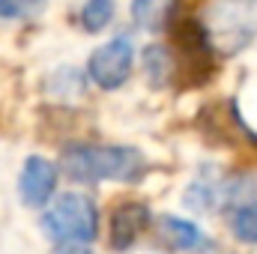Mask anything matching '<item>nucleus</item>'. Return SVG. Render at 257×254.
Returning a JSON list of instances; mask_svg holds the SVG:
<instances>
[{"label":"nucleus","mask_w":257,"mask_h":254,"mask_svg":"<svg viewBox=\"0 0 257 254\" xmlns=\"http://www.w3.org/2000/svg\"><path fill=\"white\" fill-rule=\"evenodd\" d=\"M156 233H159L162 242H168V245L177 248V251H200V248L209 245L206 233H203L194 221L177 218V215H162Z\"/></svg>","instance_id":"7"},{"label":"nucleus","mask_w":257,"mask_h":254,"mask_svg":"<svg viewBox=\"0 0 257 254\" xmlns=\"http://www.w3.org/2000/svg\"><path fill=\"white\" fill-rule=\"evenodd\" d=\"M114 12H117L114 0H87L81 9V27L87 33H102L114 21Z\"/></svg>","instance_id":"11"},{"label":"nucleus","mask_w":257,"mask_h":254,"mask_svg":"<svg viewBox=\"0 0 257 254\" xmlns=\"http://www.w3.org/2000/svg\"><path fill=\"white\" fill-rule=\"evenodd\" d=\"M60 171L75 183H138L147 174V159L135 147L69 144L60 153Z\"/></svg>","instance_id":"1"},{"label":"nucleus","mask_w":257,"mask_h":254,"mask_svg":"<svg viewBox=\"0 0 257 254\" xmlns=\"http://www.w3.org/2000/svg\"><path fill=\"white\" fill-rule=\"evenodd\" d=\"M48 90L57 93L60 99H63V96H81V93H84V75H81L78 69H72V66H63V69H57V72L51 75Z\"/></svg>","instance_id":"12"},{"label":"nucleus","mask_w":257,"mask_h":254,"mask_svg":"<svg viewBox=\"0 0 257 254\" xmlns=\"http://www.w3.org/2000/svg\"><path fill=\"white\" fill-rule=\"evenodd\" d=\"M42 230L54 242H84L90 245L99 236V209L87 194L66 191L42 215Z\"/></svg>","instance_id":"3"},{"label":"nucleus","mask_w":257,"mask_h":254,"mask_svg":"<svg viewBox=\"0 0 257 254\" xmlns=\"http://www.w3.org/2000/svg\"><path fill=\"white\" fill-rule=\"evenodd\" d=\"M221 186L224 180L218 177V168L215 165H203L197 171V177L192 180V186L186 189V206L192 212H209L218 200H221Z\"/></svg>","instance_id":"8"},{"label":"nucleus","mask_w":257,"mask_h":254,"mask_svg":"<svg viewBox=\"0 0 257 254\" xmlns=\"http://www.w3.org/2000/svg\"><path fill=\"white\" fill-rule=\"evenodd\" d=\"M132 63H135V45L128 36H114L105 45H99L90 54L87 72L93 78L96 87L102 90H120L132 75Z\"/></svg>","instance_id":"4"},{"label":"nucleus","mask_w":257,"mask_h":254,"mask_svg":"<svg viewBox=\"0 0 257 254\" xmlns=\"http://www.w3.org/2000/svg\"><path fill=\"white\" fill-rule=\"evenodd\" d=\"M177 0H132V21L147 33H162L174 21Z\"/></svg>","instance_id":"9"},{"label":"nucleus","mask_w":257,"mask_h":254,"mask_svg":"<svg viewBox=\"0 0 257 254\" xmlns=\"http://www.w3.org/2000/svg\"><path fill=\"white\" fill-rule=\"evenodd\" d=\"M54 254H93L90 245H84V242H63V245H57Z\"/></svg>","instance_id":"14"},{"label":"nucleus","mask_w":257,"mask_h":254,"mask_svg":"<svg viewBox=\"0 0 257 254\" xmlns=\"http://www.w3.org/2000/svg\"><path fill=\"white\" fill-rule=\"evenodd\" d=\"M141 60H144V75H147V81H150L153 87H168V84H171V78L177 75L174 54H171L162 42L147 45V48H144V54H141Z\"/></svg>","instance_id":"10"},{"label":"nucleus","mask_w":257,"mask_h":254,"mask_svg":"<svg viewBox=\"0 0 257 254\" xmlns=\"http://www.w3.org/2000/svg\"><path fill=\"white\" fill-rule=\"evenodd\" d=\"M203 33L218 54H239L257 36V0H212L203 18Z\"/></svg>","instance_id":"2"},{"label":"nucleus","mask_w":257,"mask_h":254,"mask_svg":"<svg viewBox=\"0 0 257 254\" xmlns=\"http://www.w3.org/2000/svg\"><path fill=\"white\" fill-rule=\"evenodd\" d=\"M15 6H18L21 18H33L45 9V0H15Z\"/></svg>","instance_id":"13"},{"label":"nucleus","mask_w":257,"mask_h":254,"mask_svg":"<svg viewBox=\"0 0 257 254\" xmlns=\"http://www.w3.org/2000/svg\"><path fill=\"white\" fill-rule=\"evenodd\" d=\"M153 224V215L144 203L138 200H126L120 206H114L111 212V227H108V239H111V248L114 251H126L132 248L144 230H150Z\"/></svg>","instance_id":"6"},{"label":"nucleus","mask_w":257,"mask_h":254,"mask_svg":"<svg viewBox=\"0 0 257 254\" xmlns=\"http://www.w3.org/2000/svg\"><path fill=\"white\" fill-rule=\"evenodd\" d=\"M57 191V168L42 159V156H30L24 162V171L18 177V194H21V203L30 206V209H39L45 203H51Z\"/></svg>","instance_id":"5"},{"label":"nucleus","mask_w":257,"mask_h":254,"mask_svg":"<svg viewBox=\"0 0 257 254\" xmlns=\"http://www.w3.org/2000/svg\"><path fill=\"white\" fill-rule=\"evenodd\" d=\"M12 18H21L15 0H0V21H12Z\"/></svg>","instance_id":"15"}]
</instances>
